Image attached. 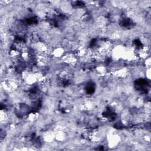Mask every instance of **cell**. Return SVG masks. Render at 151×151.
Here are the masks:
<instances>
[{"label": "cell", "mask_w": 151, "mask_h": 151, "mask_svg": "<svg viewBox=\"0 0 151 151\" xmlns=\"http://www.w3.org/2000/svg\"><path fill=\"white\" fill-rule=\"evenodd\" d=\"M120 140H121L120 137L118 134H111L108 137V140H107L108 146L110 147V148L116 147L119 145Z\"/></svg>", "instance_id": "1"}, {"label": "cell", "mask_w": 151, "mask_h": 151, "mask_svg": "<svg viewBox=\"0 0 151 151\" xmlns=\"http://www.w3.org/2000/svg\"><path fill=\"white\" fill-rule=\"evenodd\" d=\"M55 133L52 130H47L42 134V139L46 142H51L55 140Z\"/></svg>", "instance_id": "2"}, {"label": "cell", "mask_w": 151, "mask_h": 151, "mask_svg": "<svg viewBox=\"0 0 151 151\" xmlns=\"http://www.w3.org/2000/svg\"><path fill=\"white\" fill-rule=\"evenodd\" d=\"M39 116V114L37 112H31L27 116V119L29 122H34L37 120Z\"/></svg>", "instance_id": "6"}, {"label": "cell", "mask_w": 151, "mask_h": 151, "mask_svg": "<svg viewBox=\"0 0 151 151\" xmlns=\"http://www.w3.org/2000/svg\"><path fill=\"white\" fill-rule=\"evenodd\" d=\"M55 140L59 142H64L67 137V134L65 132H64L62 130H57L55 132Z\"/></svg>", "instance_id": "4"}, {"label": "cell", "mask_w": 151, "mask_h": 151, "mask_svg": "<svg viewBox=\"0 0 151 151\" xmlns=\"http://www.w3.org/2000/svg\"><path fill=\"white\" fill-rule=\"evenodd\" d=\"M150 68H146V78L148 79V80H150Z\"/></svg>", "instance_id": "8"}, {"label": "cell", "mask_w": 151, "mask_h": 151, "mask_svg": "<svg viewBox=\"0 0 151 151\" xmlns=\"http://www.w3.org/2000/svg\"><path fill=\"white\" fill-rule=\"evenodd\" d=\"M65 54V52L64 48L63 47H58L52 50L51 55L57 58H61Z\"/></svg>", "instance_id": "3"}, {"label": "cell", "mask_w": 151, "mask_h": 151, "mask_svg": "<svg viewBox=\"0 0 151 151\" xmlns=\"http://www.w3.org/2000/svg\"><path fill=\"white\" fill-rule=\"evenodd\" d=\"M96 71L97 74L100 76H104L107 73V68L104 65H98L96 68Z\"/></svg>", "instance_id": "5"}, {"label": "cell", "mask_w": 151, "mask_h": 151, "mask_svg": "<svg viewBox=\"0 0 151 151\" xmlns=\"http://www.w3.org/2000/svg\"><path fill=\"white\" fill-rule=\"evenodd\" d=\"M144 64H145V66L146 67V68H150V64H151L150 57H148L147 58H145V61L144 62Z\"/></svg>", "instance_id": "7"}]
</instances>
